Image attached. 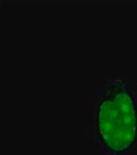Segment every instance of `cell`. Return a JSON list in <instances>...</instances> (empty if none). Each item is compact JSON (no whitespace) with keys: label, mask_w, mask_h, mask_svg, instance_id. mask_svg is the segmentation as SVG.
Segmentation results:
<instances>
[{"label":"cell","mask_w":137,"mask_h":155,"mask_svg":"<svg viewBox=\"0 0 137 155\" xmlns=\"http://www.w3.org/2000/svg\"><path fill=\"white\" fill-rule=\"evenodd\" d=\"M98 130L106 147L114 153H124L137 139V110L131 94L117 88L99 104Z\"/></svg>","instance_id":"6da1fadb"}]
</instances>
